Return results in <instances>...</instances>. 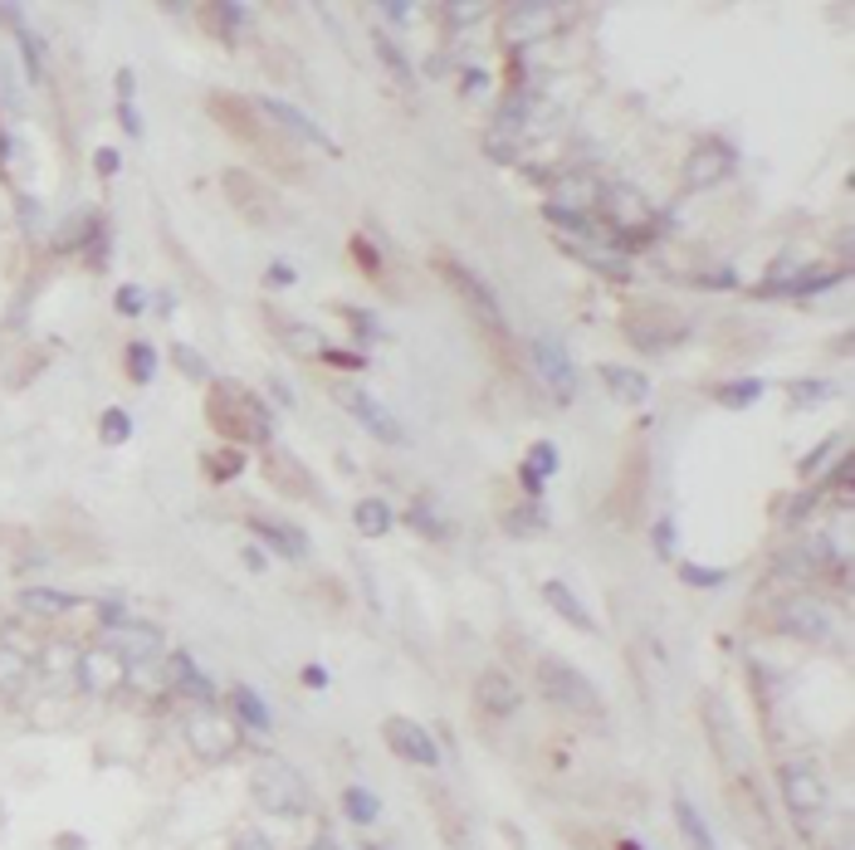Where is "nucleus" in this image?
<instances>
[{
	"mask_svg": "<svg viewBox=\"0 0 855 850\" xmlns=\"http://www.w3.org/2000/svg\"><path fill=\"white\" fill-rule=\"evenodd\" d=\"M597 201H601L597 181H591V177H567V181H558V196H552V206L587 216V206H597Z\"/></svg>",
	"mask_w": 855,
	"mask_h": 850,
	"instance_id": "27",
	"label": "nucleus"
},
{
	"mask_svg": "<svg viewBox=\"0 0 855 850\" xmlns=\"http://www.w3.org/2000/svg\"><path fill=\"white\" fill-rule=\"evenodd\" d=\"M249 533H259V538H265L269 548H274L279 558H289V562H304L308 558L304 533H298L294 523H284V519H265V513H255V519H249Z\"/></svg>",
	"mask_w": 855,
	"mask_h": 850,
	"instance_id": "19",
	"label": "nucleus"
},
{
	"mask_svg": "<svg viewBox=\"0 0 855 850\" xmlns=\"http://www.w3.org/2000/svg\"><path fill=\"white\" fill-rule=\"evenodd\" d=\"M416 529H420V533H436V538L445 533V529L436 523V513H426V509H416Z\"/></svg>",
	"mask_w": 855,
	"mask_h": 850,
	"instance_id": "51",
	"label": "nucleus"
},
{
	"mask_svg": "<svg viewBox=\"0 0 855 850\" xmlns=\"http://www.w3.org/2000/svg\"><path fill=\"white\" fill-rule=\"evenodd\" d=\"M538 690L548 694L558 708H572V714H591V708L601 704L597 684H591L582 670H572L567 660H558V655L538 660Z\"/></svg>",
	"mask_w": 855,
	"mask_h": 850,
	"instance_id": "3",
	"label": "nucleus"
},
{
	"mask_svg": "<svg viewBox=\"0 0 855 850\" xmlns=\"http://www.w3.org/2000/svg\"><path fill=\"white\" fill-rule=\"evenodd\" d=\"M235 714L245 718L249 728H259V733L269 728V708H265V700H259L255 690H249V684H240V690H235Z\"/></svg>",
	"mask_w": 855,
	"mask_h": 850,
	"instance_id": "35",
	"label": "nucleus"
},
{
	"mask_svg": "<svg viewBox=\"0 0 855 850\" xmlns=\"http://www.w3.org/2000/svg\"><path fill=\"white\" fill-rule=\"evenodd\" d=\"M680 576H684L689 586H719L729 572H723V567H694V562H684V567H680Z\"/></svg>",
	"mask_w": 855,
	"mask_h": 850,
	"instance_id": "41",
	"label": "nucleus"
},
{
	"mask_svg": "<svg viewBox=\"0 0 855 850\" xmlns=\"http://www.w3.org/2000/svg\"><path fill=\"white\" fill-rule=\"evenodd\" d=\"M381 738L391 743V753L406 757V763H416V767H436L440 763L436 738H430L426 728H420L416 718H406V714H391L387 724H381Z\"/></svg>",
	"mask_w": 855,
	"mask_h": 850,
	"instance_id": "10",
	"label": "nucleus"
},
{
	"mask_svg": "<svg viewBox=\"0 0 855 850\" xmlns=\"http://www.w3.org/2000/svg\"><path fill=\"white\" fill-rule=\"evenodd\" d=\"M118 118H123V127H127V133H133V137H143V123H137V108H133V104H123V108H118Z\"/></svg>",
	"mask_w": 855,
	"mask_h": 850,
	"instance_id": "49",
	"label": "nucleus"
},
{
	"mask_svg": "<svg viewBox=\"0 0 855 850\" xmlns=\"http://www.w3.org/2000/svg\"><path fill=\"white\" fill-rule=\"evenodd\" d=\"M445 15L450 20H479V15H485V5H445Z\"/></svg>",
	"mask_w": 855,
	"mask_h": 850,
	"instance_id": "50",
	"label": "nucleus"
},
{
	"mask_svg": "<svg viewBox=\"0 0 855 850\" xmlns=\"http://www.w3.org/2000/svg\"><path fill=\"white\" fill-rule=\"evenodd\" d=\"M20 606H25V611H35V616H64V611H74L78 602L69 592H54V586H25Z\"/></svg>",
	"mask_w": 855,
	"mask_h": 850,
	"instance_id": "30",
	"label": "nucleus"
},
{
	"mask_svg": "<svg viewBox=\"0 0 855 850\" xmlns=\"http://www.w3.org/2000/svg\"><path fill=\"white\" fill-rule=\"evenodd\" d=\"M25 680H29V660L5 645V651H0V694H20Z\"/></svg>",
	"mask_w": 855,
	"mask_h": 850,
	"instance_id": "34",
	"label": "nucleus"
},
{
	"mask_svg": "<svg viewBox=\"0 0 855 850\" xmlns=\"http://www.w3.org/2000/svg\"><path fill=\"white\" fill-rule=\"evenodd\" d=\"M98 435H103L108 445H123L127 435H133V416H127V411H103V430Z\"/></svg>",
	"mask_w": 855,
	"mask_h": 850,
	"instance_id": "40",
	"label": "nucleus"
},
{
	"mask_svg": "<svg viewBox=\"0 0 855 850\" xmlns=\"http://www.w3.org/2000/svg\"><path fill=\"white\" fill-rule=\"evenodd\" d=\"M601 210H607V220L611 226H626V230H646L650 220H656V210H650V201L640 196L636 186H611V191H601V201H597Z\"/></svg>",
	"mask_w": 855,
	"mask_h": 850,
	"instance_id": "17",
	"label": "nucleus"
},
{
	"mask_svg": "<svg viewBox=\"0 0 855 850\" xmlns=\"http://www.w3.org/2000/svg\"><path fill=\"white\" fill-rule=\"evenodd\" d=\"M656 548H660V552L675 548V523H670V519H665V523H656Z\"/></svg>",
	"mask_w": 855,
	"mask_h": 850,
	"instance_id": "48",
	"label": "nucleus"
},
{
	"mask_svg": "<svg viewBox=\"0 0 855 850\" xmlns=\"http://www.w3.org/2000/svg\"><path fill=\"white\" fill-rule=\"evenodd\" d=\"M601 381L611 387V397L626 401V406H640V401H650V377L636 367H621V362H607V367L597 372Z\"/></svg>",
	"mask_w": 855,
	"mask_h": 850,
	"instance_id": "22",
	"label": "nucleus"
},
{
	"mask_svg": "<svg viewBox=\"0 0 855 850\" xmlns=\"http://www.w3.org/2000/svg\"><path fill=\"white\" fill-rule=\"evenodd\" d=\"M171 680H176V690L191 694L200 708H216V684H210L206 675L196 670V660H191V655H171Z\"/></svg>",
	"mask_w": 855,
	"mask_h": 850,
	"instance_id": "25",
	"label": "nucleus"
},
{
	"mask_svg": "<svg viewBox=\"0 0 855 850\" xmlns=\"http://www.w3.org/2000/svg\"><path fill=\"white\" fill-rule=\"evenodd\" d=\"M778 626L807 645H827L831 631H836V616H831V606H821L817 596H787V602L778 606Z\"/></svg>",
	"mask_w": 855,
	"mask_h": 850,
	"instance_id": "7",
	"label": "nucleus"
},
{
	"mask_svg": "<svg viewBox=\"0 0 855 850\" xmlns=\"http://www.w3.org/2000/svg\"><path fill=\"white\" fill-rule=\"evenodd\" d=\"M704 724H709V733H713V753L723 757V767H733V773H743V763H748V753H743L738 724H733L729 704H723L719 694H704Z\"/></svg>",
	"mask_w": 855,
	"mask_h": 850,
	"instance_id": "15",
	"label": "nucleus"
},
{
	"mask_svg": "<svg viewBox=\"0 0 855 850\" xmlns=\"http://www.w3.org/2000/svg\"><path fill=\"white\" fill-rule=\"evenodd\" d=\"M186 738H191V748H196V757H206V763H225V757L240 748V724L225 718V714H216V708H200V714L191 718Z\"/></svg>",
	"mask_w": 855,
	"mask_h": 850,
	"instance_id": "8",
	"label": "nucleus"
},
{
	"mask_svg": "<svg viewBox=\"0 0 855 850\" xmlns=\"http://www.w3.org/2000/svg\"><path fill=\"white\" fill-rule=\"evenodd\" d=\"M475 700L485 704L489 714L509 718V714H518V684H513L509 675L489 670V675H479V684H475Z\"/></svg>",
	"mask_w": 855,
	"mask_h": 850,
	"instance_id": "23",
	"label": "nucleus"
},
{
	"mask_svg": "<svg viewBox=\"0 0 855 850\" xmlns=\"http://www.w3.org/2000/svg\"><path fill=\"white\" fill-rule=\"evenodd\" d=\"M778 787H782V802H787L792 816H807L811 822V816L827 812V777H821L811 763H782Z\"/></svg>",
	"mask_w": 855,
	"mask_h": 850,
	"instance_id": "6",
	"label": "nucleus"
},
{
	"mask_svg": "<svg viewBox=\"0 0 855 850\" xmlns=\"http://www.w3.org/2000/svg\"><path fill=\"white\" fill-rule=\"evenodd\" d=\"M342 812H347L357 826H371L381 816V802L367 792V787H347V792H342Z\"/></svg>",
	"mask_w": 855,
	"mask_h": 850,
	"instance_id": "33",
	"label": "nucleus"
},
{
	"mask_svg": "<svg viewBox=\"0 0 855 850\" xmlns=\"http://www.w3.org/2000/svg\"><path fill=\"white\" fill-rule=\"evenodd\" d=\"M542 602H548L552 611H558L567 626H577V631H597V621H591V611L577 602V592H572L567 582H542Z\"/></svg>",
	"mask_w": 855,
	"mask_h": 850,
	"instance_id": "24",
	"label": "nucleus"
},
{
	"mask_svg": "<svg viewBox=\"0 0 855 850\" xmlns=\"http://www.w3.org/2000/svg\"><path fill=\"white\" fill-rule=\"evenodd\" d=\"M0 147H5V142H0Z\"/></svg>",
	"mask_w": 855,
	"mask_h": 850,
	"instance_id": "54",
	"label": "nucleus"
},
{
	"mask_svg": "<svg viewBox=\"0 0 855 850\" xmlns=\"http://www.w3.org/2000/svg\"><path fill=\"white\" fill-rule=\"evenodd\" d=\"M567 255H577L582 265H591V269H601V275H611V279H631V255H621L616 245H601V240H567Z\"/></svg>",
	"mask_w": 855,
	"mask_h": 850,
	"instance_id": "21",
	"label": "nucleus"
},
{
	"mask_svg": "<svg viewBox=\"0 0 855 850\" xmlns=\"http://www.w3.org/2000/svg\"><path fill=\"white\" fill-rule=\"evenodd\" d=\"M338 401H342V406H347V411H352V416H357L362 425H367V430L377 435V440H391V445H401V440H406V430H401V421L391 416V411L381 406V401L371 397V391H362V387H352V381H342V387H338Z\"/></svg>",
	"mask_w": 855,
	"mask_h": 850,
	"instance_id": "14",
	"label": "nucleus"
},
{
	"mask_svg": "<svg viewBox=\"0 0 855 850\" xmlns=\"http://www.w3.org/2000/svg\"><path fill=\"white\" fill-rule=\"evenodd\" d=\"M118 167H123V151H118V147H98V157H94V171H98V177H113Z\"/></svg>",
	"mask_w": 855,
	"mask_h": 850,
	"instance_id": "45",
	"label": "nucleus"
},
{
	"mask_svg": "<svg viewBox=\"0 0 855 850\" xmlns=\"http://www.w3.org/2000/svg\"><path fill=\"white\" fill-rule=\"evenodd\" d=\"M675 826H680L684 841H689V850H719V846H713V831L704 826V816L694 812V802L684 792L675 797Z\"/></svg>",
	"mask_w": 855,
	"mask_h": 850,
	"instance_id": "28",
	"label": "nucleus"
},
{
	"mask_svg": "<svg viewBox=\"0 0 855 850\" xmlns=\"http://www.w3.org/2000/svg\"><path fill=\"white\" fill-rule=\"evenodd\" d=\"M689 332V323L680 318L675 308H656V303H640L636 313L626 318V338L636 342L640 352H665Z\"/></svg>",
	"mask_w": 855,
	"mask_h": 850,
	"instance_id": "5",
	"label": "nucleus"
},
{
	"mask_svg": "<svg viewBox=\"0 0 855 850\" xmlns=\"http://www.w3.org/2000/svg\"><path fill=\"white\" fill-rule=\"evenodd\" d=\"M249 792L265 806L269 816H304L308 812V782L298 777L294 763L284 757H265V763L249 773Z\"/></svg>",
	"mask_w": 855,
	"mask_h": 850,
	"instance_id": "2",
	"label": "nucleus"
},
{
	"mask_svg": "<svg viewBox=\"0 0 855 850\" xmlns=\"http://www.w3.org/2000/svg\"><path fill=\"white\" fill-rule=\"evenodd\" d=\"M176 367L186 372V377H196V381H206V377H210L206 357H200V352H191V348H176Z\"/></svg>",
	"mask_w": 855,
	"mask_h": 850,
	"instance_id": "42",
	"label": "nucleus"
},
{
	"mask_svg": "<svg viewBox=\"0 0 855 850\" xmlns=\"http://www.w3.org/2000/svg\"><path fill=\"white\" fill-rule=\"evenodd\" d=\"M713 397H719V406H729V411H738V406H753V401L762 397V381H729V387H719L713 391Z\"/></svg>",
	"mask_w": 855,
	"mask_h": 850,
	"instance_id": "37",
	"label": "nucleus"
},
{
	"mask_svg": "<svg viewBox=\"0 0 855 850\" xmlns=\"http://www.w3.org/2000/svg\"><path fill=\"white\" fill-rule=\"evenodd\" d=\"M552 470H558V445L538 440L528 450V460H523V479H528V489H538V479H548Z\"/></svg>",
	"mask_w": 855,
	"mask_h": 850,
	"instance_id": "32",
	"label": "nucleus"
},
{
	"mask_svg": "<svg viewBox=\"0 0 855 850\" xmlns=\"http://www.w3.org/2000/svg\"><path fill=\"white\" fill-rule=\"evenodd\" d=\"M210 464H216V474H220V479H230V474H240V454H210Z\"/></svg>",
	"mask_w": 855,
	"mask_h": 850,
	"instance_id": "47",
	"label": "nucleus"
},
{
	"mask_svg": "<svg viewBox=\"0 0 855 850\" xmlns=\"http://www.w3.org/2000/svg\"><path fill=\"white\" fill-rule=\"evenodd\" d=\"M103 651H113L123 665H157L167 641L152 621H103Z\"/></svg>",
	"mask_w": 855,
	"mask_h": 850,
	"instance_id": "4",
	"label": "nucleus"
},
{
	"mask_svg": "<svg viewBox=\"0 0 855 850\" xmlns=\"http://www.w3.org/2000/svg\"><path fill=\"white\" fill-rule=\"evenodd\" d=\"M381 15H387V20H396V25H406V20L416 15V10H411V5H381Z\"/></svg>",
	"mask_w": 855,
	"mask_h": 850,
	"instance_id": "52",
	"label": "nucleus"
},
{
	"mask_svg": "<svg viewBox=\"0 0 855 850\" xmlns=\"http://www.w3.org/2000/svg\"><path fill=\"white\" fill-rule=\"evenodd\" d=\"M74 680H78V690L88 694V700H103V694H118V684L127 680V665L118 660L113 651H88V655H78L74 660Z\"/></svg>",
	"mask_w": 855,
	"mask_h": 850,
	"instance_id": "13",
	"label": "nucleus"
},
{
	"mask_svg": "<svg viewBox=\"0 0 855 850\" xmlns=\"http://www.w3.org/2000/svg\"><path fill=\"white\" fill-rule=\"evenodd\" d=\"M533 362H538L542 381H548V387L558 391L562 401H567L572 391H577V367H572L567 348H562L558 338H533Z\"/></svg>",
	"mask_w": 855,
	"mask_h": 850,
	"instance_id": "16",
	"label": "nucleus"
},
{
	"mask_svg": "<svg viewBox=\"0 0 855 850\" xmlns=\"http://www.w3.org/2000/svg\"><path fill=\"white\" fill-rule=\"evenodd\" d=\"M284 484V489H294V494H314V479H304V470H298V460L294 454H284V450H269V484Z\"/></svg>",
	"mask_w": 855,
	"mask_h": 850,
	"instance_id": "31",
	"label": "nucleus"
},
{
	"mask_svg": "<svg viewBox=\"0 0 855 850\" xmlns=\"http://www.w3.org/2000/svg\"><path fill=\"white\" fill-rule=\"evenodd\" d=\"M15 39H20V49H25V69H29V78H35V84H39V78H49V59H45V45L35 39V29L20 25V29H15Z\"/></svg>",
	"mask_w": 855,
	"mask_h": 850,
	"instance_id": "36",
	"label": "nucleus"
},
{
	"mask_svg": "<svg viewBox=\"0 0 855 850\" xmlns=\"http://www.w3.org/2000/svg\"><path fill=\"white\" fill-rule=\"evenodd\" d=\"M127 372H133V381L157 377V348L152 342H133V348H127Z\"/></svg>",
	"mask_w": 855,
	"mask_h": 850,
	"instance_id": "39",
	"label": "nucleus"
},
{
	"mask_svg": "<svg viewBox=\"0 0 855 850\" xmlns=\"http://www.w3.org/2000/svg\"><path fill=\"white\" fill-rule=\"evenodd\" d=\"M827 397H831L827 381H797V387H792V401H797V406H811V401H827Z\"/></svg>",
	"mask_w": 855,
	"mask_h": 850,
	"instance_id": "43",
	"label": "nucleus"
},
{
	"mask_svg": "<svg viewBox=\"0 0 855 850\" xmlns=\"http://www.w3.org/2000/svg\"><path fill=\"white\" fill-rule=\"evenodd\" d=\"M230 850H274V841H269L265 831H240V836H235V846H230Z\"/></svg>",
	"mask_w": 855,
	"mask_h": 850,
	"instance_id": "46",
	"label": "nucleus"
},
{
	"mask_svg": "<svg viewBox=\"0 0 855 850\" xmlns=\"http://www.w3.org/2000/svg\"><path fill=\"white\" fill-rule=\"evenodd\" d=\"M371 39H377V54H381V64L391 69V78H401V84H411V59L401 54V45H391V39H387V29H377V35H371Z\"/></svg>",
	"mask_w": 855,
	"mask_h": 850,
	"instance_id": "38",
	"label": "nucleus"
},
{
	"mask_svg": "<svg viewBox=\"0 0 855 850\" xmlns=\"http://www.w3.org/2000/svg\"><path fill=\"white\" fill-rule=\"evenodd\" d=\"M279 338L294 357H328V338L314 328V323H279Z\"/></svg>",
	"mask_w": 855,
	"mask_h": 850,
	"instance_id": "26",
	"label": "nucleus"
},
{
	"mask_svg": "<svg viewBox=\"0 0 855 850\" xmlns=\"http://www.w3.org/2000/svg\"><path fill=\"white\" fill-rule=\"evenodd\" d=\"M225 191H230V201L240 206V216H245L249 226H269V220H274V196L265 201V186H259L249 171H230Z\"/></svg>",
	"mask_w": 855,
	"mask_h": 850,
	"instance_id": "18",
	"label": "nucleus"
},
{
	"mask_svg": "<svg viewBox=\"0 0 855 850\" xmlns=\"http://www.w3.org/2000/svg\"><path fill=\"white\" fill-rule=\"evenodd\" d=\"M118 313H127V318L143 313V289H137V283H123V289H118Z\"/></svg>",
	"mask_w": 855,
	"mask_h": 850,
	"instance_id": "44",
	"label": "nucleus"
},
{
	"mask_svg": "<svg viewBox=\"0 0 855 850\" xmlns=\"http://www.w3.org/2000/svg\"><path fill=\"white\" fill-rule=\"evenodd\" d=\"M440 275L450 279V289L460 293V303H465V308L475 313V318L485 323L489 332H499V328H504V313H499V299H494V293H489V289H485V283H479L475 275H469L465 265H455V259H440Z\"/></svg>",
	"mask_w": 855,
	"mask_h": 850,
	"instance_id": "11",
	"label": "nucleus"
},
{
	"mask_svg": "<svg viewBox=\"0 0 855 850\" xmlns=\"http://www.w3.org/2000/svg\"><path fill=\"white\" fill-rule=\"evenodd\" d=\"M269 283H294V269H289V265H269Z\"/></svg>",
	"mask_w": 855,
	"mask_h": 850,
	"instance_id": "53",
	"label": "nucleus"
},
{
	"mask_svg": "<svg viewBox=\"0 0 855 850\" xmlns=\"http://www.w3.org/2000/svg\"><path fill=\"white\" fill-rule=\"evenodd\" d=\"M552 25H558V10H552V5H513L509 15H504V35L513 39V45L542 39Z\"/></svg>",
	"mask_w": 855,
	"mask_h": 850,
	"instance_id": "20",
	"label": "nucleus"
},
{
	"mask_svg": "<svg viewBox=\"0 0 855 850\" xmlns=\"http://www.w3.org/2000/svg\"><path fill=\"white\" fill-rule=\"evenodd\" d=\"M210 421L225 435H235V440H269L274 435L269 406L255 391L235 387V381H216V391H210Z\"/></svg>",
	"mask_w": 855,
	"mask_h": 850,
	"instance_id": "1",
	"label": "nucleus"
},
{
	"mask_svg": "<svg viewBox=\"0 0 855 850\" xmlns=\"http://www.w3.org/2000/svg\"><path fill=\"white\" fill-rule=\"evenodd\" d=\"M255 108H259V118H265V123L284 127L289 137H298V142H308V147H318V151H328V157H338V137H328L323 127H318L308 113H298L294 104H284V98H255Z\"/></svg>",
	"mask_w": 855,
	"mask_h": 850,
	"instance_id": "9",
	"label": "nucleus"
},
{
	"mask_svg": "<svg viewBox=\"0 0 855 850\" xmlns=\"http://www.w3.org/2000/svg\"><path fill=\"white\" fill-rule=\"evenodd\" d=\"M352 523H357V533L362 538H387L391 533V503H381V499H362V503H352Z\"/></svg>",
	"mask_w": 855,
	"mask_h": 850,
	"instance_id": "29",
	"label": "nucleus"
},
{
	"mask_svg": "<svg viewBox=\"0 0 855 850\" xmlns=\"http://www.w3.org/2000/svg\"><path fill=\"white\" fill-rule=\"evenodd\" d=\"M733 167H738V157H733L729 142H699V147L689 151V161H684V186L689 191H709L719 186L723 177H733Z\"/></svg>",
	"mask_w": 855,
	"mask_h": 850,
	"instance_id": "12",
	"label": "nucleus"
}]
</instances>
